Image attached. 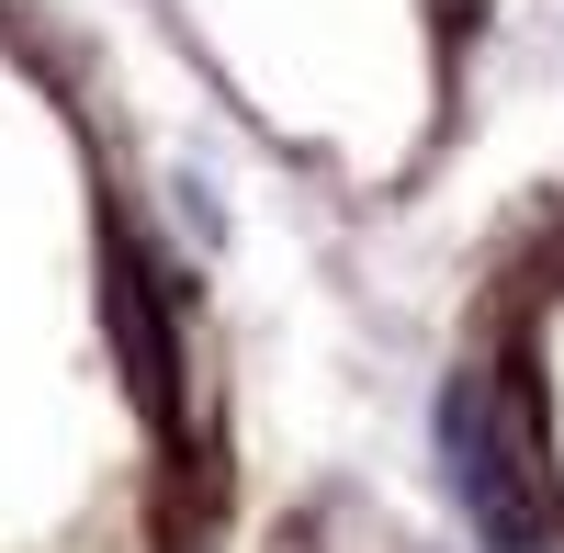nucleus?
<instances>
[{
	"mask_svg": "<svg viewBox=\"0 0 564 553\" xmlns=\"http://www.w3.org/2000/svg\"><path fill=\"white\" fill-rule=\"evenodd\" d=\"M441 441L486 553H564V361L553 350L508 328L486 361H463L441 395Z\"/></svg>",
	"mask_w": 564,
	"mask_h": 553,
	"instance_id": "obj_1",
	"label": "nucleus"
}]
</instances>
